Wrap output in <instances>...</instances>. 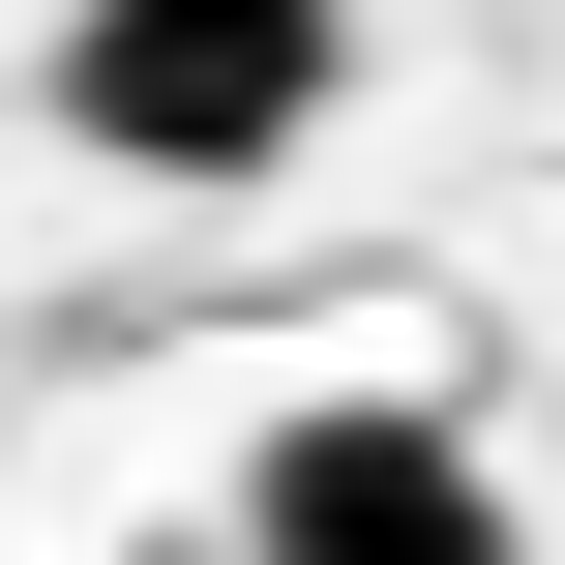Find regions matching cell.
<instances>
[{
  "label": "cell",
  "mask_w": 565,
  "mask_h": 565,
  "mask_svg": "<svg viewBox=\"0 0 565 565\" xmlns=\"http://www.w3.org/2000/svg\"><path fill=\"white\" fill-rule=\"evenodd\" d=\"M328 89H358V0H60V149L119 179H268L328 149Z\"/></svg>",
  "instance_id": "6da1fadb"
},
{
  "label": "cell",
  "mask_w": 565,
  "mask_h": 565,
  "mask_svg": "<svg viewBox=\"0 0 565 565\" xmlns=\"http://www.w3.org/2000/svg\"><path fill=\"white\" fill-rule=\"evenodd\" d=\"M238 565H536V507H507L477 417H417V387H298V417L238 447Z\"/></svg>",
  "instance_id": "7a4b0ae2"
}]
</instances>
